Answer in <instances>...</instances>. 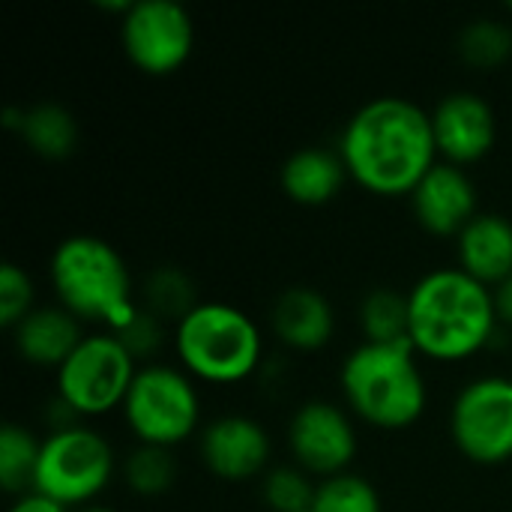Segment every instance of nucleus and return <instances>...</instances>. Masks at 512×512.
Returning <instances> with one entry per match:
<instances>
[{
	"instance_id": "1",
	"label": "nucleus",
	"mask_w": 512,
	"mask_h": 512,
	"mask_svg": "<svg viewBox=\"0 0 512 512\" xmlns=\"http://www.w3.org/2000/svg\"><path fill=\"white\" fill-rule=\"evenodd\" d=\"M336 150L363 189L411 195L438 156L432 114L405 96H375L348 117Z\"/></svg>"
},
{
	"instance_id": "2",
	"label": "nucleus",
	"mask_w": 512,
	"mask_h": 512,
	"mask_svg": "<svg viewBox=\"0 0 512 512\" xmlns=\"http://www.w3.org/2000/svg\"><path fill=\"white\" fill-rule=\"evenodd\" d=\"M408 339L432 360H462L480 351L498 324L492 288L462 267L426 273L408 294Z\"/></svg>"
},
{
	"instance_id": "3",
	"label": "nucleus",
	"mask_w": 512,
	"mask_h": 512,
	"mask_svg": "<svg viewBox=\"0 0 512 512\" xmlns=\"http://www.w3.org/2000/svg\"><path fill=\"white\" fill-rule=\"evenodd\" d=\"M48 273L60 306L78 321H99L114 333L138 312L129 267L102 237L72 234L60 240L51 252Z\"/></svg>"
},
{
	"instance_id": "4",
	"label": "nucleus",
	"mask_w": 512,
	"mask_h": 512,
	"mask_svg": "<svg viewBox=\"0 0 512 512\" xmlns=\"http://www.w3.org/2000/svg\"><path fill=\"white\" fill-rule=\"evenodd\" d=\"M345 402L378 429H405L426 408V381L411 342H363L339 372Z\"/></svg>"
},
{
	"instance_id": "5",
	"label": "nucleus",
	"mask_w": 512,
	"mask_h": 512,
	"mask_svg": "<svg viewBox=\"0 0 512 512\" xmlns=\"http://www.w3.org/2000/svg\"><path fill=\"white\" fill-rule=\"evenodd\" d=\"M258 324L231 303H198L174 327V351L186 372L231 384L249 378L261 363Z\"/></svg>"
},
{
	"instance_id": "6",
	"label": "nucleus",
	"mask_w": 512,
	"mask_h": 512,
	"mask_svg": "<svg viewBox=\"0 0 512 512\" xmlns=\"http://www.w3.org/2000/svg\"><path fill=\"white\" fill-rule=\"evenodd\" d=\"M111 474L114 453L108 441L87 426H72L48 432L42 441L33 492L63 504L66 510H81L108 486Z\"/></svg>"
},
{
	"instance_id": "7",
	"label": "nucleus",
	"mask_w": 512,
	"mask_h": 512,
	"mask_svg": "<svg viewBox=\"0 0 512 512\" xmlns=\"http://www.w3.org/2000/svg\"><path fill=\"white\" fill-rule=\"evenodd\" d=\"M126 426L141 444L174 447L186 441L198 426V393L186 372L162 363H147L135 372L123 399Z\"/></svg>"
},
{
	"instance_id": "8",
	"label": "nucleus",
	"mask_w": 512,
	"mask_h": 512,
	"mask_svg": "<svg viewBox=\"0 0 512 512\" xmlns=\"http://www.w3.org/2000/svg\"><path fill=\"white\" fill-rule=\"evenodd\" d=\"M138 366L114 333H93L57 369V396L81 417H99L123 405Z\"/></svg>"
},
{
	"instance_id": "9",
	"label": "nucleus",
	"mask_w": 512,
	"mask_h": 512,
	"mask_svg": "<svg viewBox=\"0 0 512 512\" xmlns=\"http://www.w3.org/2000/svg\"><path fill=\"white\" fill-rule=\"evenodd\" d=\"M450 432L477 465L512 459V378L486 375L465 384L450 411Z\"/></svg>"
},
{
	"instance_id": "10",
	"label": "nucleus",
	"mask_w": 512,
	"mask_h": 512,
	"mask_svg": "<svg viewBox=\"0 0 512 512\" xmlns=\"http://www.w3.org/2000/svg\"><path fill=\"white\" fill-rule=\"evenodd\" d=\"M126 57L147 75L180 69L195 45V24L177 0H135L120 18Z\"/></svg>"
},
{
	"instance_id": "11",
	"label": "nucleus",
	"mask_w": 512,
	"mask_h": 512,
	"mask_svg": "<svg viewBox=\"0 0 512 512\" xmlns=\"http://www.w3.org/2000/svg\"><path fill=\"white\" fill-rule=\"evenodd\" d=\"M288 447L297 465L315 477H339L357 456V432L351 417L324 399L303 402L288 423Z\"/></svg>"
},
{
	"instance_id": "12",
	"label": "nucleus",
	"mask_w": 512,
	"mask_h": 512,
	"mask_svg": "<svg viewBox=\"0 0 512 512\" xmlns=\"http://www.w3.org/2000/svg\"><path fill=\"white\" fill-rule=\"evenodd\" d=\"M432 132L438 153L453 165L483 159L498 138V120L492 105L474 90H453L438 99L432 111Z\"/></svg>"
},
{
	"instance_id": "13",
	"label": "nucleus",
	"mask_w": 512,
	"mask_h": 512,
	"mask_svg": "<svg viewBox=\"0 0 512 512\" xmlns=\"http://www.w3.org/2000/svg\"><path fill=\"white\" fill-rule=\"evenodd\" d=\"M198 450L207 471L228 483L252 480L270 462V438L264 426L243 414H225L207 423Z\"/></svg>"
},
{
	"instance_id": "14",
	"label": "nucleus",
	"mask_w": 512,
	"mask_h": 512,
	"mask_svg": "<svg viewBox=\"0 0 512 512\" xmlns=\"http://www.w3.org/2000/svg\"><path fill=\"white\" fill-rule=\"evenodd\" d=\"M408 198L417 222L438 237H459L462 228L480 213L474 180L453 162H435Z\"/></svg>"
},
{
	"instance_id": "15",
	"label": "nucleus",
	"mask_w": 512,
	"mask_h": 512,
	"mask_svg": "<svg viewBox=\"0 0 512 512\" xmlns=\"http://www.w3.org/2000/svg\"><path fill=\"white\" fill-rule=\"evenodd\" d=\"M81 339H84L81 321L60 303L57 306H33L12 327L15 351L27 363L48 366V369H60L66 363V357L78 348Z\"/></svg>"
},
{
	"instance_id": "16",
	"label": "nucleus",
	"mask_w": 512,
	"mask_h": 512,
	"mask_svg": "<svg viewBox=\"0 0 512 512\" xmlns=\"http://www.w3.org/2000/svg\"><path fill=\"white\" fill-rule=\"evenodd\" d=\"M270 324H273V333L285 345L297 351H315L330 342L336 315H333L330 300L318 288L291 285L273 300Z\"/></svg>"
},
{
	"instance_id": "17",
	"label": "nucleus",
	"mask_w": 512,
	"mask_h": 512,
	"mask_svg": "<svg viewBox=\"0 0 512 512\" xmlns=\"http://www.w3.org/2000/svg\"><path fill=\"white\" fill-rule=\"evenodd\" d=\"M459 267L483 285H501L512 273V222L501 213H477L456 240Z\"/></svg>"
},
{
	"instance_id": "18",
	"label": "nucleus",
	"mask_w": 512,
	"mask_h": 512,
	"mask_svg": "<svg viewBox=\"0 0 512 512\" xmlns=\"http://www.w3.org/2000/svg\"><path fill=\"white\" fill-rule=\"evenodd\" d=\"M345 177L348 168L339 150L327 147H300L279 168L282 192L297 204H327L339 195Z\"/></svg>"
},
{
	"instance_id": "19",
	"label": "nucleus",
	"mask_w": 512,
	"mask_h": 512,
	"mask_svg": "<svg viewBox=\"0 0 512 512\" xmlns=\"http://www.w3.org/2000/svg\"><path fill=\"white\" fill-rule=\"evenodd\" d=\"M18 135L42 159H66L78 144V120L60 102H36L24 108Z\"/></svg>"
},
{
	"instance_id": "20",
	"label": "nucleus",
	"mask_w": 512,
	"mask_h": 512,
	"mask_svg": "<svg viewBox=\"0 0 512 512\" xmlns=\"http://www.w3.org/2000/svg\"><path fill=\"white\" fill-rule=\"evenodd\" d=\"M138 303L156 315L162 324H180L201 300L195 294V282L186 270L174 267V264H159L147 273L144 285H141V297Z\"/></svg>"
},
{
	"instance_id": "21",
	"label": "nucleus",
	"mask_w": 512,
	"mask_h": 512,
	"mask_svg": "<svg viewBox=\"0 0 512 512\" xmlns=\"http://www.w3.org/2000/svg\"><path fill=\"white\" fill-rule=\"evenodd\" d=\"M408 324H411L408 294L396 288H372L360 300V327L366 342H381V345L411 342Z\"/></svg>"
},
{
	"instance_id": "22",
	"label": "nucleus",
	"mask_w": 512,
	"mask_h": 512,
	"mask_svg": "<svg viewBox=\"0 0 512 512\" xmlns=\"http://www.w3.org/2000/svg\"><path fill=\"white\" fill-rule=\"evenodd\" d=\"M39 450L42 441L33 438L18 423H3L0 426V486L9 495H27L33 492V477L39 465Z\"/></svg>"
},
{
	"instance_id": "23",
	"label": "nucleus",
	"mask_w": 512,
	"mask_h": 512,
	"mask_svg": "<svg viewBox=\"0 0 512 512\" xmlns=\"http://www.w3.org/2000/svg\"><path fill=\"white\" fill-rule=\"evenodd\" d=\"M123 480L126 486L141 498H156L168 492L177 480V462L168 447L138 444L126 462H123Z\"/></svg>"
},
{
	"instance_id": "24",
	"label": "nucleus",
	"mask_w": 512,
	"mask_h": 512,
	"mask_svg": "<svg viewBox=\"0 0 512 512\" xmlns=\"http://www.w3.org/2000/svg\"><path fill=\"white\" fill-rule=\"evenodd\" d=\"M456 48L465 63L495 69L512 54V30L498 18H474L459 30Z\"/></svg>"
},
{
	"instance_id": "25",
	"label": "nucleus",
	"mask_w": 512,
	"mask_h": 512,
	"mask_svg": "<svg viewBox=\"0 0 512 512\" xmlns=\"http://www.w3.org/2000/svg\"><path fill=\"white\" fill-rule=\"evenodd\" d=\"M312 512H384L378 489L357 477V474H339L324 483H318Z\"/></svg>"
},
{
	"instance_id": "26",
	"label": "nucleus",
	"mask_w": 512,
	"mask_h": 512,
	"mask_svg": "<svg viewBox=\"0 0 512 512\" xmlns=\"http://www.w3.org/2000/svg\"><path fill=\"white\" fill-rule=\"evenodd\" d=\"M318 486L309 480L303 468H273L264 474L261 495L273 512H306L315 504Z\"/></svg>"
},
{
	"instance_id": "27",
	"label": "nucleus",
	"mask_w": 512,
	"mask_h": 512,
	"mask_svg": "<svg viewBox=\"0 0 512 512\" xmlns=\"http://www.w3.org/2000/svg\"><path fill=\"white\" fill-rule=\"evenodd\" d=\"M30 309H33L30 276L18 264L3 261L0 264V324L12 330Z\"/></svg>"
},
{
	"instance_id": "28",
	"label": "nucleus",
	"mask_w": 512,
	"mask_h": 512,
	"mask_svg": "<svg viewBox=\"0 0 512 512\" xmlns=\"http://www.w3.org/2000/svg\"><path fill=\"white\" fill-rule=\"evenodd\" d=\"M114 336L120 339V345L129 351L132 360H150L165 342V324L138 303V312L120 330H114Z\"/></svg>"
},
{
	"instance_id": "29",
	"label": "nucleus",
	"mask_w": 512,
	"mask_h": 512,
	"mask_svg": "<svg viewBox=\"0 0 512 512\" xmlns=\"http://www.w3.org/2000/svg\"><path fill=\"white\" fill-rule=\"evenodd\" d=\"M9 512H69L63 504H57V501H51V498H45V495H39V492H27V495H21Z\"/></svg>"
},
{
	"instance_id": "30",
	"label": "nucleus",
	"mask_w": 512,
	"mask_h": 512,
	"mask_svg": "<svg viewBox=\"0 0 512 512\" xmlns=\"http://www.w3.org/2000/svg\"><path fill=\"white\" fill-rule=\"evenodd\" d=\"M492 300H495V312H498V321L512 324V273L492 288Z\"/></svg>"
},
{
	"instance_id": "31",
	"label": "nucleus",
	"mask_w": 512,
	"mask_h": 512,
	"mask_svg": "<svg viewBox=\"0 0 512 512\" xmlns=\"http://www.w3.org/2000/svg\"><path fill=\"white\" fill-rule=\"evenodd\" d=\"M75 512H114V510H108V507H99V504H87V507H81V510H75Z\"/></svg>"
},
{
	"instance_id": "32",
	"label": "nucleus",
	"mask_w": 512,
	"mask_h": 512,
	"mask_svg": "<svg viewBox=\"0 0 512 512\" xmlns=\"http://www.w3.org/2000/svg\"><path fill=\"white\" fill-rule=\"evenodd\" d=\"M510 9H512V3H510Z\"/></svg>"
},
{
	"instance_id": "33",
	"label": "nucleus",
	"mask_w": 512,
	"mask_h": 512,
	"mask_svg": "<svg viewBox=\"0 0 512 512\" xmlns=\"http://www.w3.org/2000/svg\"><path fill=\"white\" fill-rule=\"evenodd\" d=\"M306 512H312V510H306Z\"/></svg>"
}]
</instances>
